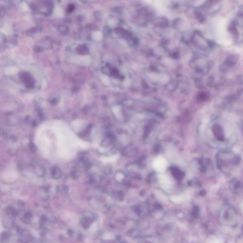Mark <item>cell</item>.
Wrapping results in <instances>:
<instances>
[{"mask_svg": "<svg viewBox=\"0 0 243 243\" xmlns=\"http://www.w3.org/2000/svg\"><path fill=\"white\" fill-rule=\"evenodd\" d=\"M91 128V127L90 126H89V127H88L87 128V129L82 133V137H87L88 136L89 134H90Z\"/></svg>", "mask_w": 243, "mask_h": 243, "instance_id": "6", "label": "cell"}, {"mask_svg": "<svg viewBox=\"0 0 243 243\" xmlns=\"http://www.w3.org/2000/svg\"><path fill=\"white\" fill-rule=\"evenodd\" d=\"M213 132L216 138L220 141H223L224 139L223 132L222 128L218 125H215L213 127Z\"/></svg>", "mask_w": 243, "mask_h": 243, "instance_id": "1", "label": "cell"}, {"mask_svg": "<svg viewBox=\"0 0 243 243\" xmlns=\"http://www.w3.org/2000/svg\"><path fill=\"white\" fill-rule=\"evenodd\" d=\"M123 152H124V154L126 156H132L135 154L136 150L133 147L130 146H127L123 150Z\"/></svg>", "mask_w": 243, "mask_h": 243, "instance_id": "3", "label": "cell"}, {"mask_svg": "<svg viewBox=\"0 0 243 243\" xmlns=\"http://www.w3.org/2000/svg\"><path fill=\"white\" fill-rule=\"evenodd\" d=\"M114 238V236H113V235L111 233H105V234H103V238L105 239L106 240H111V239H112Z\"/></svg>", "mask_w": 243, "mask_h": 243, "instance_id": "7", "label": "cell"}, {"mask_svg": "<svg viewBox=\"0 0 243 243\" xmlns=\"http://www.w3.org/2000/svg\"><path fill=\"white\" fill-rule=\"evenodd\" d=\"M114 141V137L113 134L109 133L107 136L104 138L102 142L101 146L103 147L109 146L112 145Z\"/></svg>", "mask_w": 243, "mask_h": 243, "instance_id": "2", "label": "cell"}, {"mask_svg": "<svg viewBox=\"0 0 243 243\" xmlns=\"http://www.w3.org/2000/svg\"><path fill=\"white\" fill-rule=\"evenodd\" d=\"M97 223H94L90 227V230L92 232H94L97 230Z\"/></svg>", "mask_w": 243, "mask_h": 243, "instance_id": "8", "label": "cell"}, {"mask_svg": "<svg viewBox=\"0 0 243 243\" xmlns=\"http://www.w3.org/2000/svg\"><path fill=\"white\" fill-rule=\"evenodd\" d=\"M105 172L107 174H110L112 172V167L111 165H107L105 169Z\"/></svg>", "mask_w": 243, "mask_h": 243, "instance_id": "9", "label": "cell"}, {"mask_svg": "<svg viewBox=\"0 0 243 243\" xmlns=\"http://www.w3.org/2000/svg\"><path fill=\"white\" fill-rule=\"evenodd\" d=\"M172 172L173 175L176 179H179L182 178V172L178 169L176 168L172 169Z\"/></svg>", "mask_w": 243, "mask_h": 243, "instance_id": "5", "label": "cell"}, {"mask_svg": "<svg viewBox=\"0 0 243 243\" xmlns=\"http://www.w3.org/2000/svg\"><path fill=\"white\" fill-rule=\"evenodd\" d=\"M52 175L54 178L60 179L61 177L62 173L60 169L57 167H55L52 170Z\"/></svg>", "mask_w": 243, "mask_h": 243, "instance_id": "4", "label": "cell"}, {"mask_svg": "<svg viewBox=\"0 0 243 243\" xmlns=\"http://www.w3.org/2000/svg\"><path fill=\"white\" fill-rule=\"evenodd\" d=\"M239 185H240V184H239V183L238 182H235H235H233V183H232V188H233V189H238V186H239Z\"/></svg>", "mask_w": 243, "mask_h": 243, "instance_id": "10", "label": "cell"}]
</instances>
